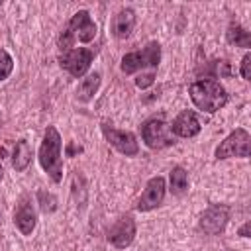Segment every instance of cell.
Segmentation results:
<instances>
[{"label":"cell","instance_id":"cell-10","mask_svg":"<svg viewBox=\"0 0 251 251\" xmlns=\"http://www.w3.org/2000/svg\"><path fill=\"white\" fill-rule=\"evenodd\" d=\"M135 237V222L131 216H122L108 231V241L118 247V249H124L127 247Z\"/></svg>","mask_w":251,"mask_h":251},{"label":"cell","instance_id":"cell-9","mask_svg":"<svg viewBox=\"0 0 251 251\" xmlns=\"http://www.w3.org/2000/svg\"><path fill=\"white\" fill-rule=\"evenodd\" d=\"M102 133L108 139V143L114 145L120 153L129 155V157L131 155H137L139 145H137V139H135V135L131 131H120V129L110 127L108 124H102Z\"/></svg>","mask_w":251,"mask_h":251},{"label":"cell","instance_id":"cell-1","mask_svg":"<svg viewBox=\"0 0 251 251\" xmlns=\"http://www.w3.org/2000/svg\"><path fill=\"white\" fill-rule=\"evenodd\" d=\"M188 92H190V98H192L194 106L202 112H208V114L218 112L227 102L226 88L214 78H204V80L192 82Z\"/></svg>","mask_w":251,"mask_h":251},{"label":"cell","instance_id":"cell-20","mask_svg":"<svg viewBox=\"0 0 251 251\" xmlns=\"http://www.w3.org/2000/svg\"><path fill=\"white\" fill-rule=\"evenodd\" d=\"M241 76L245 80H251V53H245V57L241 61Z\"/></svg>","mask_w":251,"mask_h":251},{"label":"cell","instance_id":"cell-7","mask_svg":"<svg viewBox=\"0 0 251 251\" xmlns=\"http://www.w3.org/2000/svg\"><path fill=\"white\" fill-rule=\"evenodd\" d=\"M92 59H94V53H92L90 49H86V47H76V49L65 51V53L59 57V65H61L65 71H69L73 76L80 78V76L88 71Z\"/></svg>","mask_w":251,"mask_h":251},{"label":"cell","instance_id":"cell-4","mask_svg":"<svg viewBox=\"0 0 251 251\" xmlns=\"http://www.w3.org/2000/svg\"><path fill=\"white\" fill-rule=\"evenodd\" d=\"M141 137L149 149H163L175 143L171 126L163 118H151L141 126Z\"/></svg>","mask_w":251,"mask_h":251},{"label":"cell","instance_id":"cell-3","mask_svg":"<svg viewBox=\"0 0 251 251\" xmlns=\"http://www.w3.org/2000/svg\"><path fill=\"white\" fill-rule=\"evenodd\" d=\"M94 37H96V24L90 20V14L86 10H80L71 18L67 27L63 29V33L59 37V45H61V49L69 51L75 41L88 43Z\"/></svg>","mask_w":251,"mask_h":251},{"label":"cell","instance_id":"cell-22","mask_svg":"<svg viewBox=\"0 0 251 251\" xmlns=\"http://www.w3.org/2000/svg\"><path fill=\"white\" fill-rule=\"evenodd\" d=\"M239 235H243V237H249V222L239 229Z\"/></svg>","mask_w":251,"mask_h":251},{"label":"cell","instance_id":"cell-6","mask_svg":"<svg viewBox=\"0 0 251 251\" xmlns=\"http://www.w3.org/2000/svg\"><path fill=\"white\" fill-rule=\"evenodd\" d=\"M249 143H251L249 131L243 129V127H237L216 147V159L249 157Z\"/></svg>","mask_w":251,"mask_h":251},{"label":"cell","instance_id":"cell-18","mask_svg":"<svg viewBox=\"0 0 251 251\" xmlns=\"http://www.w3.org/2000/svg\"><path fill=\"white\" fill-rule=\"evenodd\" d=\"M186 188H188V175H186V171L182 167H175L171 171V192L180 196V194L186 192Z\"/></svg>","mask_w":251,"mask_h":251},{"label":"cell","instance_id":"cell-16","mask_svg":"<svg viewBox=\"0 0 251 251\" xmlns=\"http://www.w3.org/2000/svg\"><path fill=\"white\" fill-rule=\"evenodd\" d=\"M98 86H100V73H92V75H88L86 78H82V82L78 84L76 94H78V98H80L82 102H88V100L96 94Z\"/></svg>","mask_w":251,"mask_h":251},{"label":"cell","instance_id":"cell-15","mask_svg":"<svg viewBox=\"0 0 251 251\" xmlns=\"http://www.w3.org/2000/svg\"><path fill=\"white\" fill-rule=\"evenodd\" d=\"M29 161H31V147H29V143L25 139L16 141V147H14V153H12V165H14V169L18 173H22V171L27 169Z\"/></svg>","mask_w":251,"mask_h":251},{"label":"cell","instance_id":"cell-14","mask_svg":"<svg viewBox=\"0 0 251 251\" xmlns=\"http://www.w3.org/2000/svg\"><path fill=\"white\" fill-rule=\"evenodd\" d=\"M135 25V14L131 8H122L114 20H112V33L118 37V39H126L129 37L131 29Z\"/></svg>","mask_w":251,"mask_h":251},{"label":"cell","instance_id":"cell-2","mask_svg":"<svg viewBox=\"0 0 251 251\" xmlns=\"http://www.w3.org/2000/svg\"><path fill=\"white\" fill-rule=\"evenodd\" d=\"M61 135L53 126H47L41 147H39V165L51 176L53 182L63 180V161H61Z\"/></svg>","mask_w":251,"mask_h":251},{"label":"cell","instance_id":"cell-21","mask_svg":"<svg viewBox=\"0 0 251 251\" xmlns=\"http://www.w3.org/2000/svg\"><path fill=\"white\" fill-rule=\"evenodd\" d=\"M153 80H155V73H147V75H139L135 78V84L139 88H147L149 84H153Z\"/></svg>","mask_w":251,"mask_h":251},{"label":"cell","instance_id":"cell-11","mask_svg":"<svg viewBox=\"0 0 251 251\" xmlns=\"http://www.w3.org/2000/svg\"><path fill=\"white\" fill-rule=\"evenodd\" d=\"M163 198H165V178L163 176H153L147 182V186H145V190H143V194L137 202V210L139 212L153 210L163 202Z\"/></svg>","mask_w":251,"mask_h":251},{"label":"cell","instance_id":"cell-5","mask_svg":"<svg viewBox=\"0 0 251 251\" xmlns=\"http://www.w3.org/2000/svg\"><path fill=\"white\" fill-rule=\"evenodd\" d=\"M161 61V45L157 41H151L143 51H133V53H127L124 55L122 59V71L126 75H131L139 69H145V67H151L155 69Z\"/></svg>","mask_w":251,"mask_h":251},{"label":"cell","instance_id":"cell-17","mask_svg":"<svg viewBox=\"0 0 251 251\" xmlns=\"http://www.w3.org/2000/svg\"><path fill=\"white\" fill-rule=\"evenodd\" d=\"M227 41L229 43H235L237 47H249L251 45V33L245 29V27H241L239 24H231L229 27H227Z\"/></svg>","mask_w":251,"mask_h":251},{"label":"cell","instance_id":"cell-13","mask_svg":"<svg viewBox=\"0 0 251 251\" xmlns=\"http://www.w3.org/2000/svg\"><path fill=\"white\" fill-rule=\"evenodd\" d=\"M35 222H37L35 210H33L31 202H29L27 198H24V200L18 204L16 212H14V224H16V227H18L24 235H29V233L33 231V227H35Z\"/></svg>","mask_w":251,"mask_h":251},{"label":"cell","instance_id":"cell-23","mask_svg":"<svg viewBox=\"0 0 251 251\" xmlns=\"http://www.w3.org/2000/svg\"><path fill=\"white\" fill-rule=\"evenodd\" d=\"M2 176H4V171H2V165H0V180H2Z\"/></svg>","mask_w":251,"mask_h":251},{"label":"cell","instance_id":"cell-24","mask_svg":"<svg viewBox=\"0 0 251 251\" xmlns=\"http://www.w3.org/2000/svg\"><path fill=\"white\" fill-rule=\"evenodd\" d=\"M0 127H2V116H0Z\"/></svg>","mask_w":251,"mask_h":251},{"label":"cell","instance_id":"cell-8","mask_svg":"<svg viewBox=\"0 0 251 251\" xmlns=\"http://www.w3.org/2000/svg\"><path fill=\"white\" fill-rule=\"evenodd\" d=\"M229 220V208L224 206V204H214L210 206L202 218H200V229L208 235H218L224 231L226 224Z\"/></svg>","mask_w":251,"mask_h":251},{"label":"cell","instance_id":"cell-19","mask_svg":"<svg viewBox=\"0 0 251 251\" xmlns=\"http://www.w3.org/2000/svg\"><path fill=\"white\" fill-rule=\"evenodd\" d=\"M12 69H14V61H12L10 53L6 49H0V80L8 78Z\"/></svg>","mask_w":251,"mask_h":251},{"label":"cell","instance_id":"cell-12","mask_svg":"<svg viewBox=\"0 0 251 251\" xmlns=\"http://www.w3.org/2000/svg\"><path fill=\"white\" fill-rule=\"evenodd\" d=\"M171 131L178 137H194L200 133V122L194 112L182 110L171 124Z\"/></svg>","mask_w":251,"mask_h":251}]
</instances>
